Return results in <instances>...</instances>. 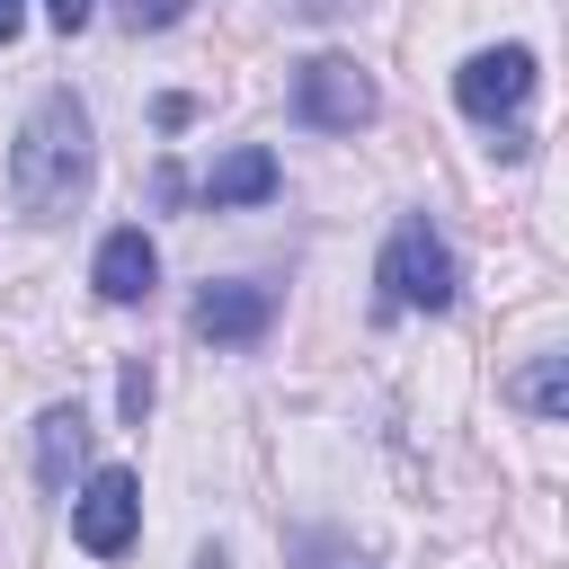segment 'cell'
Listing matches in <instances>:
<instances>
[{"mask_svg": "<svg viewBox=\"0 0 569 569\" xmlns=\"http://www.w3.org/2000/svg\"><path fill=\"white\" fill-rule=\"evenodd\" d=\"M276 187H284V169H276L267 142H240V151H222V160L196 178V196H204L213 213H231V204H267Z\"/></svg>", "mask_w": 569, "mask_h": 569, "instance_id": "cell-8", "label": "cell"}, {"mask_svg": "<svg viewBox=\"0 0 569 569\" xmlns=\"http://www.w3.org/2000/svg\"><path fill=\"white\" fill-rule=\"evenodd\" d=\"M196 569H222V551H204V560H196Z\"/></svg>", "mask_w": 569, "mask_h": 569, "instance_id": "cell-15", "label": "cell"}, {"mask_svg": "<svg viewBox=\"0 0 569 569\" xmlns=\"http://www.w3.org/2000/svg\"><path fill=\"white\" fill-rule=\"evenodd\" d=\"M267 320H276V284L231 276V284H204V293H196V329H204L213 347H249V338H267Z\"/></svg>", "mask_w": 569, "mask_h": 569, "instance_id": "cell-7", "label": "cell"}, {"mask_svg": "<svg viewBox=\"0 0 569 569\" xmlns=\"http://www.w3.org/2000/svg\"><path fill=\"white\" fill-rule=\"evenodd\" d=\"M373 80H365V62H347V53H311L302 71H293V116L311 124V133H356V124H373Z\"/></svg>", "mask_w": 569, "mask_h": 569, "instance_id": "cell-3", "label": "cell"}, {"mask_svg": "<svg viewBox=\"0 0 569 569\" xmlns=\"http://www.w3.org/2000/svg\"><path fill=\"white\" fill-rule=\"evenodd\" d=\"M373 284H382V311H453V249L436 240L427 213H400L382 258H373Z\"/></svg>", "mask_w": 569, "mask_h": 569, "instance_id": "cell-2", "label": "cell"}, {"mask_svg": "<svg viewBox=\"0 0 569 569\" xmlns=\"http://www.w3.org/2000/svg\"><path fill=\"white\" fill-rule=\"evenodd\" d=\"M80 453H89V418H80L71 400H53V409L36 418V480H44V489H71Z\"/></svg>", "mask_w": 569, "mask_h": 569, "instance_id": "cell-9", "label": "cell"}, {"mask_svg": "<svg viewBox=\"0 0 569 569\" xmlns=\"http://www.w3.org/2000/svg\"><path fill=\"white\" fill-rule=\"evenodd\" d=\"M116 400H124V418H142V409H151V373H142V365H124V382H116Z\"/></svg>", "mask_w": 569, "mask_h": 569, "instance_id": "cell-12", "label": "cell"}, {"mask_svg": "<svg viewBox=\"0 0 569 569\" xmlns=\"http://www.w3.org/2000/svg\"><path fill=\"white\" fill-rule=\"evenodd\" d=\"M18 18H27V0H0V44L18 36Z\"/></svg>", "mask_w": 569, "mask_h": 569, "instance_id": "cell-14", "label": "cell"}, {"mask_svg": "<svg viewBox=\"0 0 569 569\" xmlns=\"http://www.w3.org/2000/svg\"><path fill=\"white\" fill-rule=\"evenodd\" d=\"M516 400H525V409H542V418H560V356H542V365L516 382Z\"/></svg>", "mask_w": 569, "mask_h": 569, "instance_id": "cell-10", "label": "cell"}, {"mask_svg": "<svg viewBox=\"0 0 569 569\" xmlns=\"http://www.w3.org/2000/svg\"><path fill=\"white\" fill-rule=\"evenodd\" d=\"M89 284H98V302H151V284H160V249H151V231H142V222L107 231L98 258H89Z\"/></svg>", "mask_w": 569, "mask_h": 569, "instance_id": "cell-6", "label": "cell"}, {"mask_svg": "<svg viewBox=\"0 0 569 569\" xmlns=\"http://www.w3.org/2000/svg\"><path fill=\"white\" fill-rule=\"evenodd\" d=\"M133 533H142V480H133L124 462L89 471L80 498H71V542H80L89 560H116V551H133Z\"/></svg>", "mask_w": 569, "mask_h": 569, "instance_id": "cell-4", "label": "cell"}, {"mask_svg": "<svg viewBox=\"0 0 569 569\" xmlns=\"http://www.w3.org/2000/svg\"><path fill=\"white\" fill-rule=\"evenodd\" d=\"M89 9H98V0H44V18H53L62 36H80V27H89Z\"/></svg>", "mask_w": 569, "mask_h": 569, "instance_id": "cell-13", "label": "cell"}, {"mask_svg": "<svg viewBox=\"0 0 569 569\" xmlns=\"http://www.w3.org/2000/svg\"><path fill=\"white\" fill-rule=\"evenodd\" d=\"M89 178H98L89 107H80L71 89H44V98L27 107V124H18V151H9V196H18V213H27V222H62V213H80Z\"/></svg>", "mask_w": 569, "mask_h": 569, "instance_id": "cell-1", "label": "cell"}, {"mask_svg": "<svg viewBox=\"0 0 569 569\" xmlns=\"http://www.w3.org/2000/svg\"><path fill=\"white\" fill-rule=\"evenodd\" d=\"M116 18H124L133 36H142V27H178V18H187V0H116Z\"/></svg>", "mask_w": 569, "mask_h": 569, "instance_id": "cell-11", "label": "cell"}, {"mask_svg": "<svg viewBox=\"0 0 569 569\" xmlns=\"http://www.w3.org/2000/svg\"><path fill=\"white\" fill-rule=\"evenodd\" d=\"M453 98H462V116H480V124L516 116V107L533 98V53H525V44H489V53H471V62L453 71Z\"/></svg>", "mask_w": 569, "mask_h": 569, "instance_id": "cell-5", "label": "cell"}]
</instances>
